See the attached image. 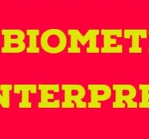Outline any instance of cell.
Masks as SVG:
<instances>
[{
    "mask_svg": "<svg viewBox=\"0 0 149 139\" xmlns=\"http://www.w3.org/2000/svg\"><path fill=\"white\" fill-rule=\"evenodd\" d=\"M68 33L71 36V45L67 51L68 53H81V49L78 46L79 41L82 46H84L88 41L90 42V45L87 49V53H99L100 49L97 46V36L100 33L98 29H90L85 36H82L78 29H69L68 30Z\"/></svg>",
    "mask_w": 149,
    "mask_h": 139,
    "instance_id": "1",
    "label": "cell"
},
{
    "mask_svg": "<svg viewBox=\"0 0 149 139\" xmlns=\"http://www.w3.org/2000/svg\"><path fill=\"white\" fill-rule=\"evenodd\" d=\"M40 43L42 49L45 52L57 54L61 53L66 47V35L60 29H49L42 33Z\"/></svg>",
    "mask_w": 149,
    "mask_h": 139,
    "instance_id": "2",
    "label": "cell"
},
{
    "mask_svg": "<svg viewBox=\"0 0 149 139\" xmlns=\"http://www.w3.org/2000/svg\"><path fill=\"white\" fill-rule=\"evenodd\" d=\"M4 36V45L1 49L3 54L21 53L26 49L24 32L20 29H3L1 31Z\"/></svg>",
    "mask_w": 149,
    "mask_h": 139,
    "instance_id": "3",
    "label": "cell"
},
{
    "mask_svg": "<svg viewBox=\"0 0 149 139\" xmlns=\"http://www.w3.org/2000/svg\"><path fill=\"white\" fill-rule=\"evenodd\" d=\"M113 91L116 94V99L113 101L112 106L113 108H125V104H127L129 108H137L138 104L133 101L137 96V90L134 85L130 84H113Z\"/></svg>",
    "mask_w": 149,
    "mask_h": 139,
    "instance_id": "4",
    "label": "cell"
},
{
    "mask_svg": "<svg viewBox=\"0 0 149 139\" xmlns=\"http://www.w3.org/2000/svg\"><path fill=\"white\" fill-rule=\"evenodd\" d=\"M61 88L65 94V101L62 103L63 108H74L75 101L78 108H85L87 103L82 101V98L86 95V91L84 86L79 84H63Z\"/></svg>",
    "mask_w": 149,
    "mask_h": 139,
    "instance_id": "5",
    "label": "cell"
},
{
    "mask_svg": "<svg viewBox=\"0 0 149 139\" xmlns=\"http://www.w3.org/2000/svg\"><path fill=\"white\" fill-rule=\"evenodd\" d=\"M90 91V101L87 106L89 108H101L100 101H107L111 97V88L106 84H89Z\"/></svg>",
    "mask_w": 149,
    "mask_h": 139,
    "instance_id": "6",
    "label": "cell"
},
{
    "mask_svg": "<svg viewBox=\"0 0 149 139\" xmlns=\"http://www.w3.org/2000/svg\"><path fill=\"white\" fill-rule=\"evenodd\" d=\"M101 34L103 36V46L101 48V53H117L123 52V45L116 44V39H112V36L121 38L122 36V29H102Z\"/></svg>",
    "mask_w": 149,
    "mask_h": 139,
    "instance_id": "7",
    "label": "cell"
},
{
    "mask_svg": "<svg viewBox=\"0 0 149 139\" xmlns=\"http://www.w3.org/2000/svg\"><path fill=\"white\" fill-rule=\"evenodd\" d=\"M38 88L41 92V101L38 104L39 108H59L60 100L49 101V100L54 98V94H49V91L59 93L60 86L58 84H39Z\"/></svg>",
    "mask_w": 149,
    "mask_h": 139,
    "instance_id": "8",
    "label": "cell"
},
{
    "mask_svg": "<svg viewBox=\"0 0 149 139\" xmlns=\"http://www.w3.org/2000/svg\"><path fill=\"white\" fill-rule=\"evenodd\" d=\"M147 30L146 29H125L124 30V38L128 39L132 38V44L129 49L131 54H141L143 49L140 46V38L147 39Z\"/></svg>",
    "mask_w": 149,
    "mask_h": 139,
    "instance_id": "9",
    "label": "cell"
},
{
    "mask_svg": "<svg viewBox=\"0 0 149 139\" xmlns=\"http://www.w3.org/2000/svg\"><path fill=\"white\" fill-rule=\"evenodd\" d=\"M37 85L36 84H15L13 85L15 94H22L21 101L19 103L20 108H31V103L29 101V94L37 93Z\"/></svg>",
    "mask_w": 149,
    "mask_h": 139,
    "instance_id": "10",
    "label": "cell"
},
{
    "mask_svg": "<svg viewBox=\"0 0 149 139\" xmlns=\"http://www.w3.org/2000/svg\"><path fill=\"white\" fill-rule=\"evenodd\" d=\"M39 29H27L26 34L29 36V46L26 49L28 54H38L40 49L37 46V36L39 35Z\"/></svg>",
    "mask_w": 149,
    "mask_h": 139,
    "instance_id": "11",
    "label": "cell"
},
{
    "mask_svg": "<svg viewBox=\"0 0 149 139\" xmlns=\"http://www.w3.org/2000/svg\"><path fill=\"white\" fill-rule=\"evenodd\" d=\"M13 85L11 84H1L0 85V89L3 94H0V104L4 108H9L10 105V91L13 89Z\"/></svg>",
    "mask_w": 149,
    "mask_h": 139,
    "instance_id": "12",
    "label": "cell"
},
{
    "mask_svg": "<svg viewBox=\"0 0 149 139\" xmlns=\"http://www.w3.org/2000/svg\"><path fill=\"white\" fill-rule=\"evenodd\" d=\"M142 101L139 104L140 108H149V84H139Z\"/></svg>",
    "mask_w": 149,
    "mask_h": 139,
    "instance_id": "13",
    "label": "cell"
},
{
    "mask_svg": "<svg viewBox=\"0 0 149 139\" xmlns=\"http://www.w3.org/2000/svg\"><path fill=\"white\" fill-rule=\"evenodd\" d=\"M148 33H149V31H148ZM148 53H149V48H148Z\"/></svg>",
    "mask_w": 149,
    "mask_h": 139,
    "instance_id": "14",
    "label": "cell"
}]
</instances>
